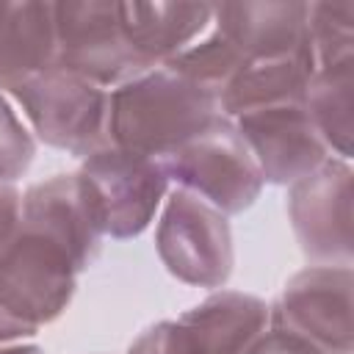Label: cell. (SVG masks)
<instances>
[{"label": "cell", "instance_id": "cell-1", "mask_svg": "<svg viewBox=\"0 0 354 354\" xmlns=\"http://www.w3.org/2000/svg\"><path fill=\"white\" fill-rule=\"evenodd\" d=\"M221 116L216 94L169 66H152L108 91V144L163 160Z\"/></svg>", "mask_w": 354, "mask_h": 354}, {"label": "cell", "instance_id": "cell-2", "mask_svg": "<svg viewBox=\"0 0 354 354\" xmlns=\"http://www.w3.org/2000/svg\"><path fill=\"white\" fill-rule=\"evenodd\" d=\"M44 144L86 158L108 144V88L50 66L8 91Z\"/></svg>", "mask_w": 354, "mask_h": 354}, {"label": "cell", "instance_id": "cell-3", "mask_svg": "<svg viewBox=\"0 0 354 354\" xmlns=\"http://www.w3.org/2000/svg\"><path fill=\"white\" fill-rule=\"evenodd\" d=\"M160 163L169 183H177V188L205 199L224 216L252 207L266 185L249 147L227 116H218Z\"/></svg>", "mask_w": 354, "mask_h": 354}, {"label": "cell", "instance_id": "cell-4", "mask_svg": "<svg viewBox=\"0 0 354 354\" xmlns=\"http://www.w3.org/2000/svg\"><path fill=\"white\" fill-rule=\"evenodd\" d=\"M268 326V304L252 293L218 290L171 321L144 329L127 354H246Z\"/></svg>", "mask_w": 354, "mask_h": 354}, {"label": "cell", "instance_id": "cell-5", "mask_svg": "<svg viewBox=\"0 0 354 354\" xmlns=\"http://www.w3.org/2000/svg\"><path fill=\"white\" fill-rule=\"evenodd\" d=\"M77 268L69 254L41 232L22 227L0 252V310L39 332L72 301Z\"/></svg>", "mask_w": 354, "mask_h": 354}, {"label": "cell", "instance_id": "cell-6", "mask_svg": "<svg viewBox=\"0 0 354 354\" xmlns=\"http://www.w3.org/2000/svg\"><path fill=\"white\" fill-rule=\"evenodd\" d=\"M155 249L171 277L196 288H221L235 266L227 216L183 188L163 205Z\"/></svg>", "mask_w": 354, "mask_h": 354}, {"label": "cell", "instance_id": "cell-7", "mask_svg": "<svg viewBox=\"0 0 354 354\" xmlns=\"http://www.w3.org/2000/svg\"><path fill=\"white\" fill-rule=\"evenodd\" d=\"M55 66L69 69L102 88H116L124 80L147 72L124 36L119 3H55Z\"/></svg>", "mask_w": 354, "mask_h": 354}, {"label": "cell", "instance_id": "cell-8", "mask_svg": "<svg viewBox=\"0 0 354 354\" xmlns=\"http://www.w3.org/2000/svg\"><path fill=\"white\" fill-rule=\"evenodd\" d=\"M80 174L100 202L105 235L116 241L141 235L169 191V177L160 160L113 144L88 152Z\"/></svg>", "mask_w": 354, "mask_h": 354}, {"label": "cell", "instance_id": "cell-9", "mask_svg": "<svg viewBox=\"0 0 354 354\" xmlns=\"http://www.w3.org/2000/svg\"><path fill=\"white\" fill-rule=\"evenodd\" d=\"M288 216L301 252L318 266L351 263V166L326 158L290 185Z\"/></svg>", "mask_w": 354, "mask_h": 354}, {"label": "cell", "instance_id": "cell-10", "mask_svg": "<svg viewBox=\"0 0 354 354\" xmlns=\"http://www.w3.org/2000/svg\"><path fill=\"white\" fill-rule=\"evenodd\" d=\"M268 324H279L324 354H351V266H310L293 274Z\"/></svg>", "mask_w": 354, "mask_h": 354}, {"label": "cell", "instance_id": "cell-11", "mask_svg": "<svg viewBox=\"0 0 354 354\" xmlns=\"http://www.w3.org/2000/svg\"><path fill=\"white\" fill-rule=\"evenodd\" d=\"M232 124L249 147L263 183L293 185L332 158L304 108V100L241 113Z\"/></svg>", "mask_w": 354, "mask_h": 354}, {"label": "cell", "instance_id": "cell-12", "mask_svg": "<svg viewBox=\"0 0 354 354\" xmlns=\"http://www.w3.org/2000/svg\"><path fill=\"white\" fill-rule=\"evenodd\" d=\"M22 227L58 243L77 271L94 263L105 238L100 202L80 171L28 185L22 194Z\"/></svg>", "mask_w": 354, "mask_h": 354}, {"label": "cell", "instance_id": "cell-13", "mask_svg": "<svg viewBox=\"0 0 354 354\" xmlns=\"http://www.w3.org/2000/svg\"><path fill=\"white\" fill-rule=\"evenodd\" d=\"M213 28L243 55V61L277 58L310 47L307 3L213 6Z\"/></svg>", "mask_w": 354, "mask_h": 354}, {"label": "cell", "instance_id": "cell-14", "mask_svg": "<svg viewBox=\"0 0 354 354\" xmlns=\"http://www.w3.org/2000/svg\"><path fill=\"white\" fill-rule=\"evenodd\" d=\"M122 28L147 69L171 61L213 25L207 3H119Z\"/></svg>", "mask_w": 354, "mask_h": 354}, {"label": "cell", "instance_id": "cell-15", "mask_svg": "<svg viewBox=\"0 0 354 354\" xmlns=\"http://www.w3.org/2000/svg\"><path fill=\"white\" fill-rule=\"evenodd\" d=\"M313 75H315L313 47L277 58L243 61V66L221 88L218 111L221 116L235 119L257 108H268L279 102H301Z\"/></svg>", "mask_w": 354, "mask_h": 354}, {"label": "cell", "instance_id": "cell-16", "mask_svg": "<svg viewBox=\"0 0 354 354\" xmlns=\"http://www.w3.org/2000/svg\"><path fill=\"white\" fill-rule=\"evenodd\" d=\"M55 3H8L0 25V91L55 66Z\"/></svg>", "mask_w": 354, "mask_h": 354}, {"label": "cell", "instance_id": "cell-17", "mask_svg": "<svg viewBox=\"0 0 354 354\" xmlns=\"http://www.w3.org/2000/svg\"><path fill=\"white\" fill-rule=\"evenodd\" d=\"M351 64L354 55L315 66V75L304 94V108L318 136L324 138L329 155L340 160L351 158Z\"/></svg>", "mask_w": 354, "mask_h": 354}, {"label": "cell", "instance_id": "cell-18", "mask_svg": "<svg viewBox=\"0 0 354 354\" xmlns=\"http://www.w3.org/2000/svg\"><path fill=\"white\" fill-rule=\"evenodd\" d=\"M163 66H169L171 72L183 75L185 80L196 83L199 88L216 94V100H218L221 88L243 66V55L210 25V30L205 36H199L194 44H188L183 53H177Z\"/></svg>", "mask_w": 354, "mask_h": 354}, {"label": "cell", "instance_id": "cell-19", "mask_svg": "<svg viewBox=\"0 0 354 354\" xmlns=\"http://www.w3.org/2000/svg\"><path fill=\"white\" fill-rule=\"evenodd\" d=\"M307 39L315 66L354 55V3H307Z\"/></svg>", "mask_w": 354, "mask_h": 354}, {"label": "cell", "instance_id": "cell-20", "mask_svg": "<svg viewBox=\"0 0 354 354\" xmlns=\"http://www.w3.org/2000/svg\"><path fill=\"white\" fill-rule=\"evenodd\" d=\"M36 141L14 105L0 94V183H17L33 163Z\"/></svg>", "mask_w": 354, "mask_h": 354}, {"label": "cell", "instance_id": "cell-21", "mask_svg": "<svg viewBox=\"0 0 354 354\" xmlns=\"http://www.w3.org/2000/svg\"><path fill=\"white\" fill-rule=\"evenodd\" d=\"M246 354H324L318 346H313L307 337L279 326V324H271L260 332V337L249 346Z\"/></svg>", "mask_w": 354, "mask_h": 354}, {"label": "cell", "instance_id": "cell-22", "mask_svg": "<svg viewBox=\"0 0 354 354\" xmlns=\"http://www.w3.org/2000/svg\"><path fill=\"white\" fill-rule=\"evenodd\" d=\"M22 224V194L14 183H0V252Z\"/></svg>", "mask_w": 354, "mask_h": 354}, {"label": "cell", "instance_id": "cell-23", "mask_svg": "<svg viewBox=\"0 0 354 354\" xmlns=\"http://www.w3.org/2000/svg\"><path fill=\"white\" fill-rule=\"evenodd\" d=\"M0 354H44L39 346H33V343H6V346H0Z\"/></svg>", "mask_w": 354, "mask_h": 354}, {"label": "cell", "instance_id": "cell-24", "mask_svg": "<svg viewBox=\"0 0 354 354\" xmlns=\"http://www.w3.org/2000/svg\"><path fill=\"white\" fill-rule=\"evenodd\" d=\"M6 11H8V3H0V25H3V19H6Z\"/></svg>", "mask_w": 354, "mask_h": 354}]
</instances>
